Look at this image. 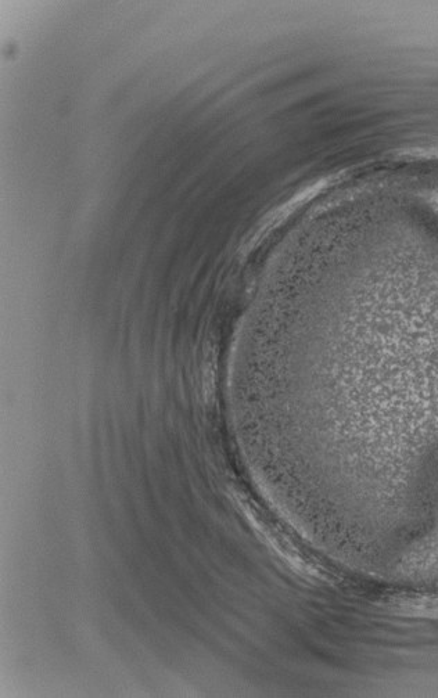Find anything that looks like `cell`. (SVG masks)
Masks as SVG:
<instances>
[{
    "mask_svg": "<svg viewBox=\"0 0 438 698\" xmlns=\"http://www.w3.org/2000/svg\"><path fill=\"white\" fill-rule=\"evenodd\" d=\"M400 614L409 617H438V597L427 596L418 599L398 600L394 603Z\"/></svg>",
    "mask_w": 438,
    "mask_h": 698,
    "instance_id": "obj_1",
    "label": "cell"
}]
</instances>
